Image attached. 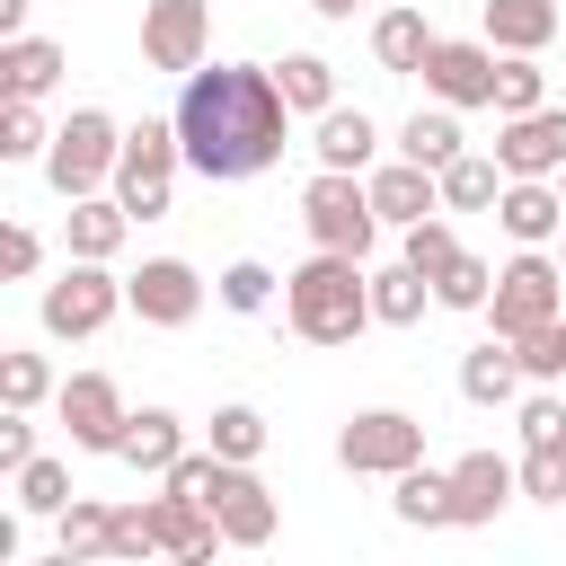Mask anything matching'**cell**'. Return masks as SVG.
Listing matches in <instances>:
<instances>
[{"label":"cell","instance_id":"cell-1","mask_svg":"<svg viewBox=\"0 0 566 566\" xmlns=\"http://www.w3.org/2000/svg\"><path fill=\"white\" fill-rule=\"evenodd\" d=\"M177 133H186V168L195 177H212V186L265 177L292 150V106L274 88V62H203V71H186Z\"/></svg>","mask_w":566,"mask_h":566},{"label":"cell","instance_id":"cell-2","mask_svg":"<svg viewBox=\"0 0 566 566\" xmlns=\"http://www.w3.org/2000/svg\"><path fill=\"white\" fill-rule=\"evenodd\" d=\"M283 327L301 345H354L371 327V265L345 248H318L283 274Z\"/></svg>","mask_w":566,"mask_h":566},{"label":"cell","instance_id":"cell-3","mask_svg":"<svg viewBox=\"0 0 566 566\" xmlns=\"http://www.w3.org/2000/svg\"><path fill=\"white\" fill-rule=\"evenodd\" d=\"M115 159H124V124L106 106H71V124H53V142H44V186L62 203H80L115 177Z\"/></svg>","mask_w":566,"mask_h":566},{"label":"cell","instance_id":"cell-4","mask_svg":"<svg viewBox=\"0 0 566 566\" xmlns=\"http://www.w3.org/2000/svg\"><path fill=\"white\" fill-rule=\"evenodd\" d=\"M177 168H186L177 115H142V124L124 133V159H115V203H124L133 221H159L168 195H177Z\"/></svg>","mask_w":566,"mask_h":566},{"label":"cell","instance_id":"cell-5","mask_svg":"<svg viewBox=\"0 0 566 566\" xmlns=\"http://www.w3.org/2000/svg\"><path fill=\"white\" fill-rule=\"evenodd\" d=\"M495 336H539V327H557L566 318V265L548 256V248H522L513 265H495V292H486V310H478Z\"/></svg>","mask_w":566,"mask_h":566},{"label":"cell","instance_id":"cell-6","mask_svg":"<svg viewBox=\"0 0 566 566\" xmlns=\"http://www.w3.org/2000/svg\"><path fill=\"white\" fill-rule=\"evenodd\" d=\"M301 230H310V248H345V256H371V239H380L371 186H363L354 168H318V177L301 186Z\"/></svg>","mask_w":566,"mask_h":566},{"label":"cell","instance_id":"cell-7","mask_svg":"<svg viewBox=\"0 0 566 566\" xmlns=\"http://www.w3.org/2000/svg\"><path fill=\"white\" fill-rule=\"evenodd\" d=\"M115 310H133V292H124V283H115L97 256H71V265L44 283V301H35L44 336H71V345H80V336H97Z\"/></svg>","mask_w":566,"mask_h":566},{"label":"cell","instance_id":"cell-8","mask_svg":"<svg viewBox=\"0 0 566 566\" xmlns=\"http://www.w3.org/2000/svg\"><path fill=\"white\" fill-rule=\"evenodd\" d=\"M336 460H345L354 478H398V469L424 460V416H407V407H363V416H345Z\"/></svg>","mask_w":566,"mask_h":566},{"label":"cell","instance_id":"cell-9","mask_svg":"<svg viewBox=\"0 0 566 566\" xmlns=\"http://www.w3.org/2000/svg\"><path fill=\"white\" fill-rule=\"evenodd\" d=\"M53 416L71 424V451H106V460H115V442H124V424H133L115 371H71V380L53 389Z\"/></svg>","mask_w":566,"mask_h":566},{"label":"cell","instance_id":"cell-10","mask_svg":"<svg viewBox=\"0 0 566 566\" xmlns=\"http://www.w3.org/2000/svg\"><path fill=\"white\" fill-rule=\"evenodd\" d=\"M212 53V0H142V62L150 71H203Z\"/></svg>","mask_w":566,"mask_h":566},{"label":"cell","instance_id":"cell-11","mask_svg":"<svg viewBox=\"0 0 566 566\" xmlns=\"http://www.w3.org/2000/svg\"><path fill=\"white\" fill-rule=\"evenodd\" d=\"M513 495H522V460H504V451H460L451 460V531H486Z\"/></svg>","mask_w":566,"mask_h":566},{"label":"cell","instance_id":"cell-12","mask_svg":"<svg viewBox=\"0 0 566 566\" xmlns=\"http://www.w3.org/2000/svg\"><path fill=\"white\" fill-rule=\"evenodd\" d=\"M495 62H504V53H495L486 35H478V44H469V35H442V44L424 53V88H433L442 106H460V115H469V106H495Z\"/></svg>","mask_w":566,"mask_h":566},{"label":"cell","instance_id":"cell-13","mask_svg":"<svg viewBox=\"0 0 566 566\" xmlns=\"http://www.w3.org/2000/svg\"><path fill=\"white\" fill-rule=\"evenodd\" d=\"M124 292H133L142 327H195V310H203V274L186 256H142V274H124Z\"/></svg>","mask_w":566,"mask_h":566},{"label":"cell","instance_id":"cell-14","mask_svg":"<svg viewBox=\"0 0 566 566\" xmlns=\"http://www.w3.org/2000/svg\"><path fill=\"white\" fill-rule=\"evenodd\" d=\"M495 159H504V177H557V168H566V106L504 115V133H495Z\"/></svg>","mask_w":566,"mask_h":566},{"label":"cell","instance_id":"cell-15","mask_svg":"<svg viewBox=\"0 0 566 566\" xmlns=\"http://www.w3.org/2000/svg\"><path fill=\"white\" fill-rule=\"evenodd\" d=\"M363 186H371V212H380L389 230H407V221L442 212V177H433L424 159H371V168H363Z\"/></svg>","mask_w":566,"mask_h":566},{"label":"cell","instance_id":"cell-16","mask_svg":"<svg viewBox=\"0 0 566 566\" xmlns=\"http://www.w3.org/2000/svg\"><path fill=\"white\" fill-rule=\"evenodd\" d=\"M495 221H504L513 248H548V239H566V195H557V177H504Z\"/></svg>","mask_w":566,"mask_h":566},{"label":"cell","instance_id":"cell-17","mask_svg":"<svg viewBox=\"0 0 566 566\" xmlns=\"http://www.w3.org/2000/svg\"><path fill=\"white\" fill-rule=\"evenodd\" d=\"M522 380H531V371H522V345H513V336H495V327L460 354V398H469V407H513V398H522Z\"/></svg>","mask_w":566,"mask_h":566},{"label":"cell","instance_id":"cell-18","mask_svg":"<svg viewBox=\"0 0 566 566\" xmlns=\"http://www.w3.org/2000/svg\"><path fill=\"white\" fill-rule=\"evenodd\" d=\"M212 513H221V539H230V548H265V539H274V495H265V478H256L248 460H230Z\"/></svg>","mask_w":566,"mask_h":566},{"label":"cell","instance_id":"cell-19","mask_svg":"<svg viewBox=\"0 0 566 566\" xmlns=\"http://www.w3.org/2000/svg\"><path fill=\"white\" fill-rule=\"evenodd\" d=\"M62 71H71V53L53 44V35H9L0 44V97H53L62 88Z\"/></svg>","mask_w":566,"mask_h":566},{"label":"cell","instance_id":"cell-20","mask_svg":"<svg viewBox=\"0 0 566 566\" xmlns=\"http://www.w3.org/2000/svg\"><path fill=\"white\" fill-rule=\"evenodd\" d=\"M115 460H124V469H142V478H168V469L186 460V416H177V407H142V416L124 424Z\"/></svg>","mask_w":566,"mask_h":566},{"label":"cell","instance_id":"cell-21","mask_svg":"<svg viewBox=\"0 0 566 566\" xmlns=\"http://www.w3.org/2000/svg\"><path fill=\"white\" fill-rule=\"evenodd\" d=\"M433 44H442V35L424 27V0H398V9H380V18H371V62H380V71H398V80H407V71H424V53H433Z\"/></svg>","mask_w":566,"mask_h":566},{"label":"cell","instance_id":"cell-22","mask_svg":"<svg viewBox=\"0 0 566 566\" xmlns=\"http://www.w3.org/2000/svg\"><path fill=\"white\" fill-rule=\"evenodd\" d=\"M310 150H318V168H354V177H363V168L380 159V124H371L363 106H345V97H336V106L318 115V133H310Z\"/></svg>","mask_w":566,"mask_h":566},{"label":"cell","instance_id":"cell-23","mask_svg":"<svg viewBox=\"0 0 566 566\" xmlns=\"http://www.w3.org/2000/svg\"><path fill=\"white\" fill-rule=\"evenodd\" d=\"M62 239H71V256H97V265H115V248L133 239V212H124L115 195H80V203L62 212Z\"/></svg>","mask_w":566,"mask_h":566},{"label":"cell","instance_id":"cell-24","mask_svg":"<svg viewBox=\"0 0 566 566\" xmlns=\"http://www.w3.org/2000/svg\"><path fill=\"white\" fill-rule=\"evenodd\" d=\"M389 513L407 522V531H451V469H398L389 478Z\"/></svg>","mask_w":566,"mask_h":566},{"label":"cell","instance_id":"cell-25","mask_svg":"<svg viewBox=\"0 0 566 566\" xmlns=\"http://www.w3.org/2000/svg\"><path fill=\"white\" fill-rule=\"evenodd\" d=\"M460 150H469V142H460V106H442V97H433V106H416V115L398 124V159H424L433 177H442Z\"/></svg>","mask_w":566,"mask_h":566},{"label":"cell","instance_id":"cell-26","mask_svg":"<svg viewBox=\"0 0 566 566\" xmlns=\"http://www.w3.org/2000/svg\"><path fill=\"white\" fill-rule=\"evenodd\" d=\"M106 548H115V504L71 495V504L53 513V557H62V566H88V557H106Z\"/></svg>","mask_w":566,"mask_h":566},{"label":"cell","instance_id":"cell-27","mask_svg":"<svg viewBox=\"0 0 566 566\" xmlns=\"http://www.w3.org/2000/svg\"><path fill=\"white\" fill-rule=\"evenodd\" d=\"M557 0H486V44L495 53H548Z\"/></svg>","mask_w":566,"mask_h":566},{"label":"cell","instance_id":"cell-28","mask_svg":"<svg viewBox=\"0 0 566 566\" xmlns=\"http://www.w3.org/2000/svg\"><path fill=\"white\" fill-rule=\"evenodd\" d=\"M274 88H283L292 115L318 124V115L336 106V62H327V53H283V62H274Z\"/></svg>","mask_w":566,"mask_h":566},{"label":"cell","instance_id":"cell-29","mask_svg":"<svg viewBox=\"0 0 566 566\" xmlns=\"http://www.w3.org/2000/svg\"><path fill=\"white\" fill-rule=\"evenodd\" d=\"M424 310H433V274H416L407 256L371 274V318H380V327H416Z\"/></svg>","mask_w":566,"mask_h":566},{"label":"cell","instance_id":"cell-30","mask_svg":"<svg viewBox=\"0 0 566 566\" xmlns=\"http://www.w3.org/2000/svg\"><path fill=\"white\" fill-rule=\"evenodd\" d=\"M495 195H504V159L460 150V159L442 168V212H495Z\"/></svg>","mask_w":566,"mask_h":566},{"label":"cell","instance_id":"cell-31","mask_svg":"<svg viewBox=\"0 0 566 566\" xmlns=\"http://www.w3.org/2000/svg\"><path fill=\"white\" fill-rule=\"evenodd\" d=\"M53 389H62V380H53V363H44V354H27V345H9V354H0V407H27V416H35Z\"/></svg>","mask_w":566,"mask_h":566},{"label":"cell","instance_id":"cell-32","mask_svg":"<svg viewBox=\"0 0 566 566\" xmlns=\"http://www.w3.org/2000/svg\"><path fill=\"white\" fill-rule=\"evenodd\" d=\"M531 106H548L539 53H504V62H495V115H531Z\"/></svg>","mask_w":566,"mask_h":566},{"label":"cell","instance_id":"cell-33","mask_svg":"<svg viewBox=\"0 0 566 566\" xmlns=\"http://www.w3.org/2000/svg\"><path fill=\"white\" fill-rule=\"evenodd\" d=\"M486 292H495V265H486V256H469V248L433 274V310H486Z\"/></svg>","mask_w":566,"mask_h":566},{"label":"cell","instance_id":"cell-34","mask_svg":"<svg viewBox=\"0 0 566 566\" xmlns=\"http://www.w3.org/2000/svg\"><path fill=\"white\" fill-rule=\"evenodd\" d=\"M62 504H71V460H53V451H35V460L18 469V513H44V522H53Z\"/></svg>","mask_w":566,"mask_h":566},{"label":"cell","instance_id":"cell-35","mask_svg":"<svg viewBox=\"0 0 566 566\" xmlns=\"http://www.w3.org/2000/svg\"><path fill=\"white\" fill-rule=\"evenodd\" d=\"M398 256H407L416 274H442V265L460 256V230H451L442 212H424V221H407V230H398Z\"/></svg>","mask_w":566,"mask_h":566},{"label":"cell","instance_id":"cell-36","mask_svg":"<svg viewBox=\"0 0 566 566\" xmlns=\"http://www.w3.org/2000/svg\"><path fill=\"white\" fill-rule=\"evenodd\" d=\"M274 292H283V274H274V265H256V256H239V265H221V310H239V318H256V310H274Z\"/></svg>","mask_w":566,"mask_h":566},{"label":"cell","instance_id":"cell-37","mask_svg":"<svg viewBox=\"0 0 566 566\" xmlns=\"http://www.w3.org/2000/svg\"><path fill=\"white\" fill-rule=\"evenodd\" d=\"M265 433H274V424H265L256 407H239V398H230V407H212V451H221V460H256V451H265Z\"/></svg>","mask_w":566,"mask_h":566},{"label":"cell","instance_id":"cell-38","mask_svg":"<svg viewBox=\"0 0 566 566\" xmlns=\"http://www.w3.org/2000/svg\"><path fill=\"white\" fill-rule=\"evenodd\" d=\"M44 142H53V124L35 115V97H9L0 106V159H44Z\"/></svg>","mask_w":566,"mask_h":566},{"label":"cell","instance_id":"cell-39","mask_svg":"<svg viewBox=\"0 0 566 566\" xmlns=\"http://www.w3.org/2000/svg\"><path fill=\"white\" fill-rule=\"evenodd\" d=\"M513 424H522V451H557V442H566V398L539 380V389L522 398V416H513Z\"/></svg>","mask_w":566,"mask_h":566},{"label":"cell","instance_id":"cell-40","mask_svg":"<svg viewBox=\"0 0 566 566\" xmlns=\"http://www.w3.org/2000/svg\"><path fill=\"white\" fill-rule=\"evenodd\" d=\"M106 557H124V566H142V557H159V531H150V504H115V548Z\"/></svg>","mask_w":566,"mask_h":566},{"label":"cell","instance_id":"cell-41","mask_svg":"<svg viewBox=\"0 0 566 566\" xmlns=\"http://www.w3.org/2000/svg\"><path fill=\"white\" fill-rule=\"evenodd\" d=\"M522 495L531 504H566V442L557 451H522Z\"/></svg>","mask_w":566,"mask_h":566},{"label":"cell","instance_id":"cell-42","mask_svg":"<svg viewBox=\"0 0 566 566\" xmlns=\"http://www.w3.org/2000/svg\"><path fill=\"white\" fill-rule=\"evenodd\" d=\"M35 265H44V239H35L27 221H9V230H0V274H9V283H27Z\"/></svg>","mask_w":566,"mask_h":566},{"label":"cell","instance_id":"cell-43","mask_svg":"<svg viewBox=\"0 0 566 566\" xmlns=\"http://www.w3.org/2000/svg\"><path fill=\"white\" fill-rule=\"evenodd\" d=\"M27 460H35V424H27V407H9V416H0V469L18 478Z\"/></svg>","mask_w":566,"mask_h":566},{"label":"cell","instance_id":"cell-44","mask_svg":"<svg viewBox=\"0 0 566 566\" xmlns=\"http://www.w3.org/2000/svg\"><path fill=\"white\" fill-rule=\"evenodd\" d=\"M9 35H27V0H0V44Z\"/></svg>","mask_w":566,"mask_h":566},{"label":"cell","instance_id":"cell-45","mask_svg":"<svg viewBox=\"0 0 566 566\" xmlns=\"http://www.w3.org/2000/svg\"><path fill=\"white\" fill-rule=\"evenodd\" d=\"M310 9H318V18H327V27H345V18H354V9H363V0H310Z\"/></svg>","mask_w":566,"mask_h":566},{"label":"cell","instance_id":"cell-46","mask_svg":"<svg viewBox=\"0 0 566 566\" xmlns=\"http://www.w3.org/2000/svg\"><path fill=\"white\" fill-rule=\"evenodd\" d=\"M548 336H557V380H566V318H557V327H548Z\"/></svg>","mask_w":566,"mask_h":566},{"label":"cell","instance_id":"cell-47","mask_svg":"<svg viewBox=\"0 0 566 566\" xmlns=\"http://www.w3.org/2000/svg\"><path fill=\"white\" fill-rule=\"evenodd\" d=\"M557 265H566V239H557Z\"/></svg>","mask_w":566,"mask_h":566},{"label":"cell","instance_id":"cell-48","mask_svg":"<svg viewBox=\"0 0 566 566\" xmlns=\"http://www.w3.org/2000/svg\"><path fill=\"white\" fill-rule=\"evenodd\" d=\"M557 195H566V168H557Z\"/></svg>","mask_w":566,"mask_h":566}]
</instances>
